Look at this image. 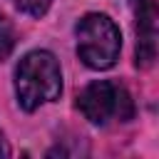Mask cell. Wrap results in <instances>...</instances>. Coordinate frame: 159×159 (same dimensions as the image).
<instances>
[{"label": "cell", "mask_w": 159, "mask_h": 159, "mask_svg": "<svg viewBox=\"0 0 159 159\" xmlns=\"http://www.w3.org/2000/svg\"><path fill=\"white\" fill-rule=\"evenodd\" d=\"M12 5H15L20 12H25V15H32V17H42V15L50 10L52 0H12Z\"/></svg>", "instance_id": "6"}, {"label": "cell", "mask_w": 159, "mask_h": 159, "mask_svg": "<svg viewBox=\"0 0 159 159\" xmlns=\"http://www.w3.org/2000/svg\"><path fill=\"white\" fill-rule=\"evenodd\" d=\"M77 55L89 70H109L122 50V35L112 17L102 12H87L77 27Z\"/></svg>", "instance_id": "2"}, {"label": "cell", "mask_w": 159, "mask_h": 159, "mask_svg": "<svg viewBox=\"0 0 159 159\" xmlns=\"http://www.w3.org/2000/svg\"><path fill=\"white\" fill-rule=\"evenodd\" d=\"M77 107L92 124H109V122H129L134 114V102L124 84L99 80L87 84L80 97Z\"/></svg>", "instance_id": "3"}, {"label": "cell", "mask_w": 159, "mask_h": 159, "mask_svg": "<svg viewBox=\"0 0 159 159\" xmlns=\"http://www.w3.org/2000/svg\"><path fill=\"white\" fill-rule=\"evenodd\" d=\"M12 47H15V30H12L10 20L0 12V60H7Z\"/></svg>", "instance_id": "5"}, {"label": "cell", "mask_w": 159, "mask_h": 159, "mask_svg": "<svg viewBox=\"0 0 159 159\" xmlns=\"http://www.w3.org/2000/svg\"><path fill=\"white\" fill-rule=\"evenodd\" d=\"M62 94L60 62L47 50L27 52L15 67V97L25 112H35L40 104L55 102Z\"/></svg>", "instance_id": "1"}, {"label": "cell", "mask_w": 159, "mask_h": 159, "mask_svg": "<svg viewBox=\"0 0 159 159\" xmlns=\"http://www.w3.org/2000/svg\"><path fill=\"white\" fill-rule=\"evenodd\" d=\"M137 20V67L147 70L157 57V5L154 0H132Z\"/></svg>", "instance_id": "4"}]
</instances>
